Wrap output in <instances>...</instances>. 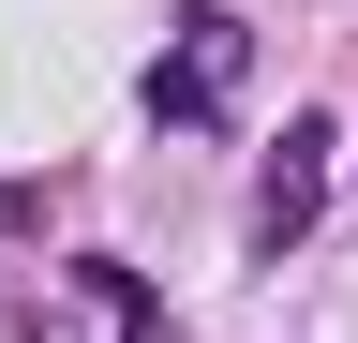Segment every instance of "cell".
I'll list each match as a JSON object with an SVG mask.
<instances>
[{"mask_svg":"<svg viewBox=\"0 0 358 343\" xmlns=\"http://www.w3.org/2000/svg\"><path fill=\"white\" fill-rule=\"evenodd\" d=\"M313 194H329V119H284V149H268V209H254V239L284 254L313 224Z\"/></svg>","mask_w":358,"mask_h":343,"instance_id":"cell-1","label":"cell"}]
</instances>
